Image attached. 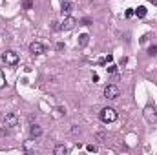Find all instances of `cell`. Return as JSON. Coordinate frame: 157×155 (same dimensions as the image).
<instances>
[{"label": "cell", "mask_w": 157, "mask_h": 155, "mask_svg": "<svg viewBox=\"0 0 157 155\" xmlns=\"http://www.w3.org/2000/svg\"><path fill=\"white\" fill-rule=\"evenodd\" d=\"M17 126H18V117L15 115V113H7V115L4 117V130L0 131L2 135L6 133H9V131H13V130H17Z\"/></svg>", "instance_id": "obj_1"}, {"label": "cell", "mask_w": 157, "mask_h": 155, "mask_svg": "<svg viewBox=\"0 0 157 155\" xmlns=\"http://www.w3.org/2000/svg\"><path fill=\"white\" fill-rule=\"evenodd\" d=\"M117 110L115 108H102L101 110V120L102 122H106V124H110V122H115L117 120Z\"/></svg>", "instance_id": "obj_2"}, {"label": "cell", "mask_w": 157, "mask_h": 155, "mask_svg": "<svg viewBox=\"0 0 157 155\" xmlns=\"http://www.w3.org/2000/svg\"><path fill=\"white\" fill-rule=\"evenodd\" d=\"M119 95H121V89H119L115 84H108V86L104 88V97H106L108 100H115Z\"/></svg>", "instance_id": "obj_3"}, {"label": "cell", "mask_w": 157, "mask_h": 155, "mask_svg": "<svg viewBox=\"0 0 157 155\" xmlns=\"http://www.w3.org/2000/svg\"><path fill=\"white\" fill-rule=\"evenodd\" d=\"M2 59H4V62L9 64V66H17V64H18V55H17L15 51H6V53L2 55Z\"/></svg>", "instance_id": "obj_4"}, {"label": "cell", "mask_w": 157, "mask_h": 155, "mask_svg": "<svg viewBox=\"0 0 157 155\" xmlns=\"http://www.w3.org/2000/svg\"><path fill=\"white\" fill-rule=\"evenodd\" d=\"M144 119H146L148 122H152V124L157 122V112H155L154 106H146V108H144Z\"/></svg>", "instance_id": "obj_5"}, {"label": "cell", "mask_w": 157, "mask_h": 155, "mask_svg": "<svg viewBox=\"0 0 157 155\" xmlns=\"http://www.w3.org/2000/svg\"><path fill=\"white\" fill-rule=\"evenodd\" d=\"M29 51L33 55H42V53H46V47H44L42 42H31L29 44Z\"/></svg>", "instance_id": "obj_6"}, {"label": "cell", "mask_w": 157, "mask_h": 155, "mask_svg": "<svg viewBox=\"0 0 157 155\" xmlns=\"http://www.w3.org/2000/svg\"><path fill=\"white\" fill-rule=\"evenodd\" d=\"M75 24H77V20L73 18V17H66L64 18V22H62V26H60V29H66V31H70V29H73L75 28Z\"/></svg>", "instance_id": "obj_7"}, {"label": "cell", "mask_w": 157, "mask_h": 155, "mask_svg": "<svg viewBox=\"0 0 157 155\" xmlns=\"http://www.w3.org/2000/svg\"><path fill=\"white\" fill-rule=\"evenodd\" d=\"M29 135H31V139H37L42 135V128H40L39 124H31V128H29Z\"/></svg>", "instance_id": "obj_8"}, {"label": "cell", "mask_w": 157, "mask_h": 155, "mask_svg": "<svg viewBox=\"0 0 157 155\" xmlns=\"http://www.w3.org/2000/svg\"><path fill=\"white\" fill-rule=\"evenodd\" d=\"M60 11H62V15L68 17V15L73 11V2H62V9H60Z\"/></svg>", "instance_id": "obj_9"}, {"label": "cell", "mask_w": 157, "mask_h": 155, "mask_svg": "<svg viewBox=\"0 0 157 155\" xmlns=\"http://www.w3.org/2000/svg\"><path fill=\"white\" fill-rule=\"evenodd\" d=\"M53 153H55V155H66V153H68V148H66L64 144H57V146H55V150H53Z\"/></svg>", "instance_id": "obj_10"}, {"label": "cell", "mask_w": 157, "mask_h": 155, "mask_svg": "<svg viewBox=\"0 0 157 155\" xmlns=\"http://www.w3.org/2000/svg\"><path fill=\"white\" fill-rule=\"evenodd\" d=\"M88 40H90V37H88L86 33H84V35H80V37H78V46H82V47H84V46L88 44Z\"/></svg>", "instance_id": "obj_11"}, {"label": "cell", "mask_w": 157, "mask_h": 155, "mask_svg": "<svg viewBox=\"0 0 157 155\" xmlns=\"http://www.w3.org/2000/svg\"><path fill=\"white\" fill-rule=\"evenodd\" d=\"M135 13H137V17H139V18H144V17H146V7H143V6H141V7H137V11H135Z\"/></svg>", "instance_id": "obj_12"}, {"label": "cell", "mask_w": 157, "mask_h": 155, "mask_svg": "<svg viewBox=\"0 0 157 155\" xmlns=\"http://www.w3.org/2000/svg\"><path fill=\"white\" fill-rule=\"evenodd\" d=\"M148 53H150L152 57H155V55H157V44H152V46L148 47Z\"/></svg>", "instance_id": "obj_13"}, {"label": "cell", "mask_w": 157, "mask_h": 155, "mask_svg": "<svg viewBox=\"0 0 157 155\" xmlns=\"http://www.w3.org/2000/svg\"><path fill=\"white\" fill-rule=\"evenodd\" d=\"M2 88H6V75H4V71L0 70V89Z\"/></svg>", "instance_id": "obj_14"}, {"label": "cell", "mask_w": 157, "mask_h": 155, "mask_svg": "<svg viewBox=\"0 0 157 155\" xmlns=\"http://www.w3.org/2000/svg\"><path fill=\"white\" fill-rule=\"evenodd\" d=\"M22 6H24V9H31L33 7V0H24Z\"/></svg>", "instance_id": "obj_15"}, {"label": "cell", "mask_w": 157, "mask_h": 155, "mask_svg": "<svg viewBox=\"0 0 157 155\" xmlns=\"http://www.w3.org/2000/svg\"><path fill=\"white\" fill-rule=\"evenodd\" d=\"M71 133H73V135H77V133H80V128L73 124V128H71Z\"/></svg>", "instance_id": "obj_16"}, {"label": "cell", "mask_w": 157, "mask_h": 155, "mask_svg": "<svg viewBox=\"0 0 157 155\" xmlns=\"http://www.w3.org/2000/svg\"><path fill=\"white\" fill-rule=\"evenodd\" d=\"M108 70V73H115L117 71V66H110V68H106Z\"/></svg>", "instance_id": "obj_17"}, {"label": "cell", "mask_w": 157, "mask_h": 155, "mask_svg": "<svg viewBox=\"0 0 157 155\" xmlns=\"http://www.w3.org/2000/svg\"><path fill=\"white\" fill-rule=\"evenodd\" d=\"M82 24H84V26H90V24H91V20H90V18H84V20H82Z\"/></svg>", "instance_id": "obj_18"}, {"label": "cell", "mask_w": 157, "mask_h": 155, "mask_svg": "<svg viewBox=\"0 0 157 155\" xmlns=\"http://www.w3.org/2000/svg\"><path fill=\"white\" fill-rule=\"evenodd\" d=\"M57 49H59V51H60V49H64V44H62V42H59V44H57Z\"/></svg>", "instance_id": "obj_19"}, {"label": "cell", "mask_w": 157, "mask_h": 155, "mask_svg": "<svg viewBox=\"0 0 157 155\" xmlns=\"http://www.w3.org/2000/svg\"><path fill=\"white\" fill-rule=\"evenodd\" d=\"M150 2H152V4H155V6H157V0H150Z\"/></svg>", "instance_id": "obj_20"}]
</instances>
